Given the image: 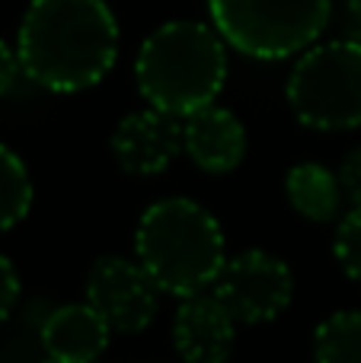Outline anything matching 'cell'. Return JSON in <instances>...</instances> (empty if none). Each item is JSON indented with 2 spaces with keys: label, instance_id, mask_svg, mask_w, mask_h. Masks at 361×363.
<instances>
[{
  "label": "cell",
  "instance_id": "obj_4",
  "mask_svg": "<svg viewBox=\"0 0 361 363\" xmlns=\"http://www.w3.org/2000/svg\"><path fill=\"white\" fill-rule=\"evenodd\" d=\"M211 26L256 61H285L320 42L333 13V0H208Z\"/></svg>",
  "mask_w": 361,
  "mask_h": 363
},
{
  "label": "cell",
  "instance_id": "obj_6",
  "mask_svg": "<svg viewBox=\"0 0 361 363\" xmlns=\"http://www.w3.org/2000/svg\"><path fill=\"white\" fill-rule=\"evenodd\" d=\"M211 294L227 306L237 325H266L291 306L294 271L272 252L247 249L224 262Z\"/></svg>",
  "mask_w": 361,
  "mask_h": 363
},
{
  "label": "cell",
  "instance_id": "obj_3",
  "mask_svg": "<svg viewBox=\"0 0 361 363\" xmlns=\"http://www.w3.org/2000/svg\"><path fill=\"white\" fill-rule=\"evenodd\" d=\"M134 258L163 294L185 300L215 287L227 242L208 207L192 198H160L134 226Z\"/></svg>",
  "mask_w": 361,
  "mask_h": 363
},
{
  "label": "cell",
  "instance_id": "obj_2",
  "mask_svg": "<svg viewBox=\"0 0 361 363\" xmlns=\"http://www.w3.org/2000/svg\"><path fill=\"white\" fill-rule=\"evenodd\" d=\"M134 80L151 108L185 118L221 96L227 80V42L215 26L170 19L141 42Z\"/></svg>",
  "mask_w": 361,
  "mask_h": 363
},
{
  "label": "cell",
  "instance_id": "obj_5",
  "mask_svg": "<svg viewBox=\"0 0 361 363\" xmlns=\"http://www.w3.org/2000/svg\"><path fill=\"white\" fill-rule=\"evenodd\" d=\"M294 118L313 131L361 128V42L333 38L298 55L285 83Z\"/></svg>",
  "mask_w": 361,
  "mask_h": 363
},
{
  "label": "cell",
  "instance_id": "obj_16",
  "mask_svg": "<svg viewBox=\"0 0 361 363\" xmlns=\"http://www.w3.org/2000/svg\"><path fill=\"white\" fill-rule=\"evenodd\" d=\"M336 172H339V185H343V194H345V204L361 207V147L345 153L343 163L336 166Z\"/></svg>",
  "mask_w": 361,
  "mask_h": 363
},
{
  "label": "cell",
  "instance_id": "obj_13",
  "mask_svg": "<svg viewBox=\"0 0 361 363\" xmlns=\"http://www.w3.org/2000/svg\"><path fill=\"white\" fill-rule=\"evenodd\" d=\"M313 363H361V309H339L313 328Z\"/></svg>",
  "mask_w": 361,
  "mask_h": 363
},
{
  "label": "cell",
  "instance_id": "obj_7",
  "mask_svg": "<svg viewBox=\"0 0 361 363\" xmlns=\"http://www.w3.org/2000/svg\"><path fill=\"white\" fill-rule=\"evenodd\" d=\"M160 294L138 258L102 255L87 274V303L106 319L112 335H138L157 319Z\"/></svg>",
  "mask_w": 361,
  "mask_h": 363
},
{
  "label": "cell",
  "instance_id": "obj_18",
  "mask_svg": "<svg viewBox=\"0 0 361 363\" xmlns=\"http://www.w3.org/2000/svg\"><path fill=\"white\" fill-rule=\"evenodd\" d=\"M19 74H23V67H19L16 48H10V45H6L4 38H0V96L10 93Z\"/></svg>",
  "mask_w": 361,
  "mask_h": 363
},
{
  "label": "cell",
  "instance_id": "obj_11",
  "mask_svg": "<svg viewBox=\"0 0 361 363\" xmlns=\"http://www.w3.org/2000/svg\"><path fill=\"white\" fill-rule=\"evenodd\" d=\"M109 338L112 328L87 300L51 309L38 328L45 357L61 363H96L109 347Z\"/></svg>",
  "mask_w": 361,
  "mask_h": 363
},
{
  "label": "cell",
  "instance_id": "obj_20",
  "mask_svg": "<svg viewBox=\"0 0 361 363\" xmlns=\"http://www.w3.org/2000/svg\"><path fill=\"white\" fill-rule=\"evenodd\" d=\"M45 363H61V360H45Z\"/></svg>",
  "mask_w": 361,
  "mask_h": 363
},
{
  "label": "cell",
  "instance_id": "obj_10",
  "mask_svg": "<svg viewBox=\"0 0 361 363\" xmlns=\"http://www.w3.org/2000/svg\"><path fill=\"white\" fill-rule=\"evenodd\" d=\"M183 153L208 176H227L247 157V128L230 108L211 102L183 118Z\"/></svg>",
  "mask_w": 361,
  "mask_h": 363
},
{
  "label": "cell",
  "instance_id": "obj_17",
  "mask_svg": "<svg viewBox=\"0 0 361 363\" xmlns=\"http://www.w3.org/2000/svg\"><path fill=\"white\" fill-rule=\"evenodd\" d=\"M19 290L23 287H19L16 268H13V262L6 255H0V325H4V322L13 315V309H16Z\"/></svg>",
  "mask_w": 361,
  "mask_h": 363
},
{
  "label": "cell",
  "instance_id": "obj_1",
  "mask_svg": "<svg viewBox=\"0 0 361 363\" xmlns=\"http://www.w3.org/2000/svg\"><path fill=\"white\" fill-rule=\"evenodd\" d=\"M13 48L36 86L83 93L119 61V23L106 0H29Z\"/></svg>",
  "mask_w": 361,
  "mask_h": 363
},
{
  "label": "cell",
  "instance_id": "obj_19",
  "mask_svg": "<svg viewBox=\"0 0 361 363\" xmlns=\"http://www.w3.org/2000/svg\"><path fill=\"white\" fill-rule=\"evenodd\" d=\"M345 6H349V13L361 23V0H345Z\"/></svg>",
  "mask_w": 361,
  "mask_h": 363
},
{
  "label": "cell",
  "instance_id": "obj_8",
  "mask_svg": "<svg viewBox=\"0 0 361 363\" xmlns=\"http://www.w3.org/2000/svg\"><path fill=\"white\" fill-rule=\"evenodd\" d=\"M109 147L122 172L141 179L160 176L183 153V118L147 106L115 125Z\"/></svg>",
  "mask_w": 361,
  "mask_h": 363
},
{
  "label": "cell",
  "instance_id": "obj_9",
  "mask_svg": "<svg viewBox=\"0 0 361 363\" xmlns=\"http://www.w3.org/2000/svg\"><path fill=\"white\" fill-rule=\"evenodd\" d=\"M237 341V319L211 290L179 300L173 315V347L185 363H227Z\"/></svg>",
  "mask_w": 361,
  "mask_h": 363
},
{
  "label": "cell",
  "instance_id": "obj_15",
  "mask_svg": "<svg viewBox=\"0 0 361 363\" xmlns=\"http://www.w3.org/2000/svg\"><path fill=\"white\" fill-rule=\"evenodd\" d=\"M333 255L345 277L361 284V207H349L336 223V239H333Z\"/></svg>",
  "mask_w": 361,
  "mask_h": 363
},
{
  "label": "cell",
  "instance_id": "obj_12",
  "mask_svg": "<svg viewBox=\"0 0 361 363\" xmlns=\"http://www.w3.org/2000/svg\"><path fill=\"white\" fill-rule=\"evenodd\" d=\"M285 198L291 211L311 223H339L345 207L339 172L317 163V160L294 163L285 172Z\"/></svg>",
  "mask_w": 361,
  "mask_h": 363
},
{
  "label": "cell",
  "instance_id": "obj_14",
  "mask_svg": "<svg viewBox=\"0 0 361 363\" xmlns=\"http://www.w3.org/2000/svg\"><path fill=\"white\" fill-rule=\"evenodd\" d=\"M32 194H36V188H32L26 163L6 144H0V233L13 230L29 217Z\"/></svg>",
  "mask_w": 361,
  "mask_h": 363
}]
</instances>
